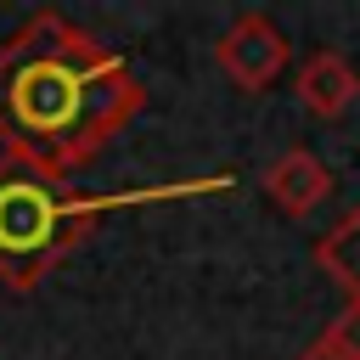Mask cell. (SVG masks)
<instances>
[{"label":"cell","instance_id":"cell-1","mask_svg":"<svg viewBox=\"0 0 360 360\" xmlns=\"http://www.w3.org/2000/svg\"><path fill=\"white\" fill-rule=\"evenodd\" d=\"M141 107V79L62 11H34L0 45V146L56 180L124 135Z\"/></svg>","mask_w":360,"mask_h":360},{"label":"cell","instance_id":"cell-2","mask_svg":"<svg viewBox=\"0 0 360 360\" xmlns=\"http://www.w3.org/2000/svg\"><path fill=\"white\" fill-rule=\"evenodd\" d=\"M208 186H219V180H208ZM186 191H202V186L79 197V191H68L56 174H45V169L0 152V281L17 287V292H28V287H39V276H45L73 242H84L107 214L141 208V202H158V197H186Z\"/></svg>","mask_w":360,"mask_h":360},{"label":"cell","instance_id":"cell-3","mask_svg":"<svg viewBox=\"0 0 360 360\" xmlns=\"http://www.w3.org/2000/svg\"><path fill=\"white\" fill-rule=\"evenodd\" d=\"M214 56H219V68H225L231 84H242L248 96H259V90H270V79L287 68V39H281V28H276L264 11H242V17L219 34Z\"/></svg>","mask_w":360,"mask_h":360},{"label":"cell","instance_id":"cell-4","mask_svg":"<svg viewBox=\"0 0 360 360\" xmlns=\"http://www.w3.org/2000/svg\"><path fill=\"white\" fill-rule=\"evenodd\" d=\"M264 191H270V202H276L287 219H309V214L326 202V191H332V169H326L309 146H287V152L264 169Z\"/></svg>","mask_w":360,"mask_h":360},{"label":"cell","instance_id":"cell-5","mask_svg":"<svg viewBox=\"0 0 360 360\" xmlns=\"http://www.w3.org/2000/svg\"><path fill=\"white\" fill-rule=\"evenodd\" d=\"M354 96H360V73L349 68V56L315 51V56L298 68V101H304L315 118H338Z\"/></svg>","mask_w":360,"mask_h":360},{"label":"cell","instance_id":"cell-6","mask_svg":"<svg viewBox=\"0 0 360 360\" xmlns=\"http://www.w3.org/2000/svg\"><path fill=\"white\" fill-rule=\"evenodd\" d=\"M315 264L349 292V304H360V202L315 242Z\"/></svg>","mask_w":360,"mask_h":360},{"label":"cell","instance_id":"cell-7","mask_svg":"<svg viewBox=\"0 0 360 360\" xmlns=\"http://www.w3.org/2000/svg\"><path fill=\"white\" fill-rule=\"evenodd\" d=\"M338 354H349V360H360V304H349V309H338V321L321 332Z\"/></svg>","mask_w":360,"mask_h":360},{"label":"cell","instance_id":"cell-8","mask_svg":"<svg viewBox=\"0 0 360 360\" xmlns=\"http://www.w3.org/2000/svg\"><path fill=\"white\" fill-rule=\"evenodd\" d=\"M298 360H349V354H338V349H332L326 338H315V343H309V349H304Z\"/></svg>","mask_w":360,"mask_h":360}]
</instances>
